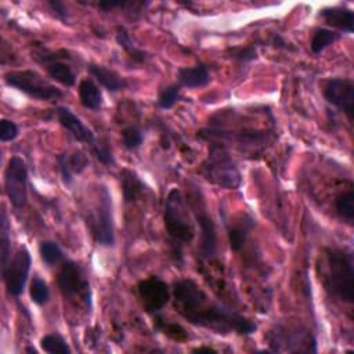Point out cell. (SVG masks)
Masks as SVG:
<instances>
[{
	"label": "cell",
	"instance_id": "1",
	"mask_svg": "<svg viewBox=\"0 0 354 354\" xmlns=\"http://www.w3.org/2000/svg\"><path fill=\"white\" fill-rule=\"evenodd\" d=\"M176 311L189 324L216 333L252 335L256 325L236 311L213 301L192 279H178L173 288Z\"/></svg>",
	"mask_w": 354,
	"mask_h": 354
},
{
	"label": "cell",
	"instance_id": "2",
	"mask_svg": "<svg viewBox=\"0 0 354 354\" xmlns=\"http://www.w3.org/2000/svg\"><path fill=\"white\" fill-rule=\"evenodd\" d=\"M324 286L336 299L353 303L354 300V257L348 249H328L325 253Z\"/></svg>",
	"mask_w": 354,
	"mask_h": 354
},
{
	"label": "cell",
	"instance_id": "3",
	"mask_svg": "<svg viewBox=\"0 0 354 354\" xmlns=\"http://www.w3.org/2000/svg\"><path fill=\"white\" fill-rule=\"evenodd\" d=\"M165 227L170 239V248L174 257L181 259L183 246L194 238V225L181 192L174 188L169 192L165 202Z\"/></svg>",
	"mask_w": 354,
	"mask_h": 354
},
{
	"label": "cell",
	"instance_id": "4",
	"mask_svg": "<svg viewBox=\"0 0 354 354\" xmlns=\"http://www.w3.org/2000/svg\"><path fill=\"white\" fill-rule=\"evenodd\" d=\"M202 177L217 187L236 189L242 183L241 173L225 145L212 142L206 159L199 167Z\"/></svg>",
	"mask_w": 354,
	"mask_h": 354
},
{
	"label": "cell",
	"instance_id": "5",
	"mask_svg": "<svg viewBox=\"0 0 354 354\" xmlns=\"http://www.w3.org/2000/svg\"><path fill=\"white\" fill-rule=\"evenodd\" d=\"M88 230L94 241L101 246L115 243V230L112 217V199L105 185L98 187V199L87 217Z\"/></svg>",
	"mask_w": 354,
	"mask_h": 354
},
{
	"label": "cell",
	"instance_id": "6",
	"mask_svg": "<svg viewBox=\"0 0 354 354\" xmlns=\"http://www.w3.org/2000/svg\"><path fill=\"white\" fill-rule=\"evenodd\" d=\"M4 83L28 97L40 101H53L62 95V91L57 86L47 82L40 73L32 69L7 72L4 75Z\"/></svg>",
	"mask_w": 354,
	"mask_h": 354
},
{
	"label": "cell",
	"instance_id": "7",
	"mask_svg": "<svg viewBox=\"0 0 354 354\" xmlns=\"http://www.w3.org/2000/svg\"><path fill=\"white\" fill-rule=\"evenodd\" d=\"M57 285L65 299L79 297L88 308L91 307V289L84 278L80 266L72 260L64 261L58 275Z\"/></svg>",
	"mask_w": 354,
	"mask_h": 354
},
{
	"label": "cell",
	"instance_id": "8",
	"mask_svg": "<svg viewBox=\"0 0 354 354\" xmlns=\"http://www.w3.org/2000/svg\"><path fill=\"white\" fill-rule=\"evenodd\" d=\"M4 191L10 203L21 209L28 202V167L22 158L12 156L4 171Z\"/></svg>",
	"mask_w": 354,
	"mask_h": 354
},
{
	"label": "cell",
	"instance_id": "9",
	"mask_svg": "<svg viewBox=\"0 0 354 354\" xmlns=\"http://www.w3.org/2000/svg\"><path fill=\"white\" fill-rule=\"evenodd\" d=\"M30 266L32 257L25 246L19 248L18 252L12 256V259L8 260L6 268L1 271V278L6 283L7 292L11 296L18 297L22 295L28 281Z\"/></svg>",
	"mask_w": 354,
	"mask_h": 354
},
{
	"label": "cell",
	"instance_id": "10",
	"mask_svg": "<svg viewBox=\"0 0 354 354\" xmlns=\"http://www.w3.org/2000/svg\"><path fill=\"white\" fill-rule=\"evenodd\" d=\"M274 351H317L315 337L304 328H278L270 336Z\"/></svg>",
	"mask_w": 354,
	"mask_h": 354
},
{
	"label": "cell",
	"instance_id": "11",
	"mask_svg": "<svg viewBox=\"0 0 354 354\" xmlns=\"http://www.w3.org/2000/svg\"><path fill=\"white\" fill-rule=\"evenodd\" d=\"M324 97L330 105L344 112L348 120H353L354 83L351 79L333 77L328 80L324 87Z\"/></svg>",
	"mask_w": 354,
	"mask_h": 354
},
{
	"label": "cell",
	"instance_id": "12",
	"mask_svg": "<svg viewBox=\"0 0 354 354\" xmlns=\"http://www.w3.org/2000/svg\"><path fill=\"white\" fill-rule=\"evenodd\" d=\"M138 295L148 313H156L163 308L169 300V288L158 277H149L138 283Z\"/></svg>",
	"mask_w": 354,
	"mask_h": 354
},
{
	"label": "cell",
	"instance_id": "13",
	"mask_svg": "<svg viewBox=\"0 0 354 354\" xmlns=\"http://www.w3.org/2000/svg\"><path fill=\"white\" fill-rule=\"evenodd\" d=\"M195 221L199 227V252L202 257L212 259L217 252V234L213 218L202 207H194Z\"/></svg>",
	"mask_w": 354,
	"mask_h": 354
},
{
	"label": "cell",
	"instance_id": "14",
	"mask_svg": "<svg viewBox=\"0 0 354 354\" xmlns=\"http://www.w3.org/2000/svg\"><path fill=\"white\" fill-rule=\"evenodd\" d=\"M59 53L61 51H58V53L44 51V53L36 55V58H37L39 62L44 64V66L47 69V73L51 79L57 80L62 86L71 87V86L75 84L76 76H75L72 68L69 66V64L62 61L66 57V53L64 55H58Z\"/></svg>",
	"mask_w": 354,
	"mask_h": 354
},
{
	"label": "cell",
	"instance_id": "15",
	"mask_svg": "<svg viewBox=\"0 0 354 354\" xmlns=\"http://www.w3.org/2000/svg\"><path fill=\"white\" fill-rule=\"evenodd\" d=\"M55 116L59 124L79 142H86L88 145H94L97 142L94 133L66 106H57Z\"/></svg>",
	"mask_w": 354,
	"mask_h": 354
},
{
	"label": "cell",
	"instance_id": "16",
	"mask_svg": "<svg viewBox=\"0 0 354 354\" xmlns=\"http://www.w3.org/2000/svg\"><path fill=\"white\" fill-rule=\"evenodd\" d=\"M57 159H58L61 178L65 185H71L73 181V174H80L88 165V159L86 153L80 149L75 151L71 155L61 153L58 155Z\"/></svg>",
	"mask_w": 354,
	"mask_h": 354
},
{
	"label": "cell",
	"instance_id": "17",
	"mask_svg": "<svg viewBox=\"0 0 354 354\" xmlns=\"http://www.w3.org/2000/svg\"><path fill=\"white\" fill-rule=\"evenodd\" d=\"M210 72L203 62H198L195 66H184L177 71V84L180 87L196 88L209 84Z\"/></svg>",
	"mask_w": 354,
	"mask_h": 354
},
{
	"label": "cell",
	"instance_id": "18",
	"mask_svg": "<svg viewBox=\"0 0 354 354\" xmlns=\"http://www.w3.org/2000/svg\"><path fill=\"white\" fill-rule=\"evenodd\" d=\"M318 17L322 18L328 25H330L342 32L353 33L354 14L350 8H344L340 6L325 7V8L319 10Z\"/></svg>",
	"mask_w": 354,
	"mask_h": 354
},
{
	"label": "cell",
	"instance_id": "19",
	"mask_svg": "<svg viewBox=\"0 0 354 354\" xmlns=\"http://www.w3.org/2000/svg\"><path fill=\"white\" fill-rule=\"evenodd\" d=\"M87 71L108 91L115 93L127 86L126 80L123 77H120L119 73H116L115 71H112L104 65L90 62V64H87Z\"/></svg>",
	"mask_w": 354,
	"mask_h": 354
},
{
	"label": "cell",
	"instance_id": "20",
	"mask_svg": "<svg viewBox=\"0 0 354 354\" xmlns=\"http://www.w3.org/2000/svg\"><path fill=\"white\" fill-rule=\"evenodd\" d=\"M120 187L126 203L136 202L147 188L138 174L130 169H123L120 171Z\"/></svg>",
	"mask_w": 354,
	"mask_h": 354
},
{
	"label": "cell",
	"instance_id": "21",
	"mask_svg": "<svg viewBox=\"0 0 354 354\" xmlns=\"http://www.w3.org/2000/svg\"><path fill=\"white\" fill-rule=\"evenodd\" d=\"M80 104L87 109H100L102 105V93L91 79H83L79 84Z\"/></svg>",
	"mask_w": 354,
	"mask_h": 354
},
{
	"label": "cell",
	"instance_id": "22",
	"mask_svg": "<svg viewBox=\"0 0 354 354\" xmlns=\"http://www.w3.org/2000/svg\"><path fill=\"white\" fill-rule=\"evenodd\" d=\"M254 224H256V220L253 217L245 216L241 223H235L228 227V241L232 250L238 252L243 246V242L248 234L254 227Z\"/></svg>",
	"mask_w": 354,
	"mask_h": 354
},
{
	"label": "cell",
	"instance_id": "23",
	"mask_svg": "<svg viewBox=\"0 0 354 354\" xmlns=\"http://www.w3.org/2000/svg\"><path fill=\"white\" fill-rule=\"evenodd\" d=\"M342 37V33L328 29V28H319L313 33L311 41H310V47L311 51L314 54H319L322 53L326 47H329L330 44H333L335 41H337Z\"/></svg>",
	"mask_w": 354,
	"mask_h": 354
},
{
	"label": "cell",
	"instance_id": "24",
	"mask_svg": "<svg viewBox=\"0 0 354 354\" xmlns=\"http://www.w3.org/2000/svg\"><path fill=\"white\" fill-rule=\"evenodd\" d=\"M335 210L343 221L353 225V221H354V192H353V189H348L347 192L340 194L335 199Z\"/></svg>",
	"mask_w": 354,
	"mask_h": 354
},
{
	"label": "cell",
	"instance_id": "25",
	"mask_svg": "<svg viewBox=\"0 0 354 354\" xmlns=\"http://www.w3.org/2000/svg\"><path fill=\"white\" fill-rule=\"evenodd\" d=\"M0 250H1V271L6 268L8 260H10V253H11V225L7 217L6 210H1V216H0Z\"/></svg>",
	"mask_w": 354,
	"mask_h": 354
},
{
	"label": "cell",
	"instance_id": "26",
	"mask_svg": "<svg viewBox=\"0 0 354 354\" xmlns=\"http://www.w3.org/2000/svg\"><path fill=\"white\" fill-rule=\"evenodd\" d=\"M116 41L129 54V57L131 59H134L136 62H144L147 59V54L142 50H140L134 46V43H133L129 32L126 30V28L118 26V29H116Z\"/></svg>",
	"mask_w": 354,
	"mask_h": 354
},
{
	"label": "cell",
	"instance_id": "27",
	"mask_svg": "<svg viewBox=\"0 0 354 354\" xmlns=\"http://www.w3.org/2000/svg\"><path fill=\"white\" fill-rule=\"evenodd\" d=\"M39 254L47 266L58 264L65 259L62 249L54 241H41L39 245Z\"/></svg>",
	"mask_w": 354,
	"mask_h": 354
},
{
	"label": "cell",
	"instance_id": "28",
	"mask_svg": "<svg viewBox=\"0 0 354 354\" xmlns=\"http://www.w3.org/2000/svg\"><path fill=\"white\" fill-rule=\"evenodd\" d=\"M40 347L50 354H71L66 340L59 333H48L40 339Z\"/></svg>",
	"mask_w": 354,
	"mask_h": 354
},
{
	"label": "cell",
	"instance_id": "29",
	"mask_svg": "<svg viewBox=\"0 0 354 354\" xmlns=\"http://www.w3.org/2000/svg\"><path fill=\"white\" fill-rule=\"evenodd\" d=\"M30 300L37 306H44L50 300V288L47 282L39 277L33 278L29 288Z\"/></svg>",
	"mask_w": 354,
	"mask_h": 354
},
{
	"label": "cell",
	"instance_id": "30",
	"mask_svg": "<svg viewBox=\"0 0 354 354\" xmlns=\"http://www.w3.org/2000/svg\"><path fill=\"white\" fill-rule=\"evenodd\" d=\"M120 140L126 149L133 151V149H137L141 147V144L144 141V136H142V131L137 126H129L122 130Z\"/></svg>",
	"mask_w": 354,
	"mask_h": 354
},
{
	"label": "cell",
	"instance_id": "31",
	"mask_svg": "<svg viewBox=\"0 0 354 354\" xmlns=\"http://www.w3.org/2000/svg\"><path fill=\"white\" fill-rule=\"evenodd\" d=\"M180 86L178 84H171L160 90L158 95V105L162 109H170L176 102L180 101L181 94H180Z\"/></svg>",
	"mask_w": 354,
	"mask_h": 354
},
{
	"label": "cell",
	"instance_id": "32",
	"mask_svg": "<svg viewBox=\"0 0 354 354\" xmlns=\"http://www.w3.org/2000/svg\"><path fill=\"white\" fill-rule=\"evenodd\" d=\"M228 54L231 58L239 61V62H249L257 58V51L254 46H241V47H232L228 50Z\"/></svg>",
	"mask_w": 354,
	"mask_h": 354
},
{
	"label": "cell",
	"instance_id": "33",
	"mask_svg": "<svg viewBox=\"0 0 354 354\" xmlns=\"http://www.w3.org/2000/svg\"><path fill=\"white\" fill-rule=\"evenodd\" d=\"M18 134H19V127L17 126L15 122L10 119H3L0 122V140L3 142L15 140Z\"/></svg>",
	"mask_w": 354,
	"mask_h": 354
},
{
	"label": "cell",
	"instance_id": "34",
	"mask_svg": "<svg viewBox=\"0 0 354 354\" xmlns=\"http://www.w3.org/2000/svg\"><path fill=\"white\" fill-rule=\"evenodd\" d=\"M93 153L95 155V158L105 166H111L115 163V159H113V155L112 152L109 151V148L105 145V144H101V142H95L93 147Z\"/></svg>",
	"mask_w": 354,
	"mask_h": 354
},
{
	"label": "cell",
	"instance_id": "35",
	"mask_svg": "<svg viewBox=\"0 0 354 354\" xmlns=\"http://www.w3.org/2000/svg\"><path fill=\"white\" fill-rule=\"evenodd\" d=\"M47 6L50 7V10L55 14V17L58 19H61L62 22H66L69 18V12L66 6L62 1H47Z\"/></svg>",
	"mask_w": 354,
	"mask_h": 354
},
{
	"label": "cell",
	"instance_id": "36",
	"mask_svg": "<svg viewBox=\"0 0 354 354\" xmlns=\"http://www.w3.org/2000/svg\"><path fill=\"white\" fill-rule=\"evenodd\" d=\"M194 351H199V353L207 351V353H210V351H214V350H212V348H196V350H194Z\"/></svg>",
	"mask_w": 354,
	"mask_h": 354
},
{
	"label": "cell",
	"instance_id": "37",
	"mask_svg": "<svg viewBox=\"0 0 354 354\" xmlns=\"http://www.w3.org/2000/svg\"><path fill=\"white\" fill-rule=\"evenodd\" d=\"M26 351H29V353H37V351H36L35 348H32V347H28V348H26Z\"/></svg>",
	"mask_w": 354,
	"mask_h": 354
}]
</instances>
